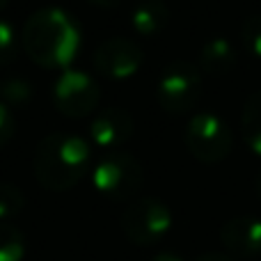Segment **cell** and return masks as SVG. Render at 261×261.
I'll use <instances>...</instances> for the list:
<instances>
[{
    "mask_svg": "<svg viewBox=\"0 0 261 261\" xmlns=\"http://www.w3.org/2000/svg\"><path fill=\"white\" fill-rule=\"evenodd\" d=\"M23 190L16 184H9V181H0V222H7L9 218L18 216L23 211Z\"/></svg>",
    "mask_w": 261,
    "mask_h": 261,
    "instance_id": "15",
    "label": "cell"
},
{
    "mask_svg": "<svg viewBox=\"0 0 261 261\" xmlns=\"http://www.w3.org/2000/svg\"><path fill=\"white\" fill-rule=\"evenodd\" d=\"M170 9L163 0H140L130 12V28L142 37H156L165 30Z\"/></svg>",
    "mask_w": 261,
    "mask_h": 261,
    "instance_id": "12",
    "label": "cell"
},
{
    "mask_svg": "<svg viewBox=\"0 0 261 261\" xmlns=\"http://www.w3.org/2000/svg\"><path fill=\"white\" fill-rule=\"evenodd\" d=\"M0 96H3L5 106L18 108V106H25L32 99V85L25 78H7V81L0 83Z\"/></svg>",
    "mask_w": 261,
    "mask_h": 261,
    "instance_id": "16",
    "label": "cell"
},
{
    "mask_svg": "<svg viewBox=\"0 0 261 261\" xmlns=\"http://www.w3.org/2000/svg\"><path fill=\"white\" fill-rule=\"evenodd\" d=\"M195 261H239V259H234L231 254H222V252H206V254H199Z\"/></svg>",
    "mask_w": 261,
    "mask_h": 261,
    "instance_id": "20",
    "label": "cell"
},
{
    "mask_svg": "<svg viewBox=\"0 0 261 261\" xmlns=\"http://www.w3.org/2000/svg\"><path fill=\"white\" fill-rule=\"evenodd\" d=\"M18 53V37L9 21L0 18V67H7L16 60Z\"/></svg>",
    "mask_w": 261,
    "mask_h": 261,
    "instance_id": "17",
    "label": "cell"
},
{
    "mask_svg": "<svg viewBox=\"0 0 261 261\" xmlns=\"http://www.w3.org/2000/svg\"><path fill=\"white\" fill-rule=\"evenodd\" d=\"M257 193H259V197H261V172H259V176H257Z\"/></svg>",
    "mask_w": 261,
    "mask_h": 261,
    "instance_id": "23",
    "label": "cell"
},
{
    "mask_svg": "<svg viewBox=\"0 0 261 261\" xmlns=\"http://www.w3.org/2000/svg\"><path fill=\"white\" fill-rule=\"evenodd\" d=\"M174 225L170 206L156 197H140L130 202L122 216L124 236L135 245H153L170 234Z\"/></svg>",
    "mask_w": 261,
    "mask_h": 261,
    "instance_id": "6",
    "label": "cell"
},
{
    "mask_svg": "<svg viewBox=\"0 0 261 261\" xmlns=\"http://www.w3.org/2000/svg\"><path fill=\"white\" fill-rule=\"evenodd\" d=\"M21 44L28 58L41 69H71L83 44L78 21L60 7L37 9L25 21Z\"/></svg>",
    "mask_w": 261,
    "mask_h": 261,
    "instance_id": "1",
    "label": "cell"
},
{
    "mask_svg": "<svg viewBox=\"0 0 261 261\" xmlns=\"http://www.w3.org/2000/svg\"><path fill=\"white\" fill-rule=\"evenodd\" d=\"M25 257V236L18 227L0 222V261H23Z\"/></svg>",
    "mask_w": 261,
    "mask_h": 261,
    "instance_id": "14",
    "label": "cell"
},
{
    "mask_svg": "<svg viewBox=\"0 0 261 261\" xmlns=\"http://www.w3.org/2000/svg\"><path fill=\"white\" fill-rule=\"evenodd\" d=\"M184 142L193 158H197L199 163H206V165H216L231 153L234 135H231L229 124L220 115L197 113L186 124Z\"/></svg>",
    "mask_w": 261,
    "mask_h": 261,
    "instance_id": "4",
    "label": "cell"
},
{
    "mask_svg": "<svg viewBox=\"0 0 261 261\" xmlns=\"http://www.w3.org/2000/svg\"><path fill=\"white\" fill-rule=\"evenodd\" d=\"M236 64H239V50L225 37H213L199 50V69L208 76H227L236 69Z\"/></svg>",
    "mask_w": 261,
    "mask_h": 261,
    "instance_id": "11",
    "label": "cell"
},
{
    "mask_svg": "<svg viewBox=\"0 0 261 261\" xmlns=\"http://www.w3.org/2000/svg\"><path fill=\"white\" fill-rule=\"evenodd\" d=\"M101 87L81 69H64L53 85V103L64 117L83 119L99 108Z\"/></svg>",
    "mask_w": 261,
    "mask_h": 261,
    "instance_id": "7",
    "label": "cell"
},
{
    "mask_svg": "<svg viewBox=\"0 0 261 261\" xmlns=\"http://www.w3.org/2000/svg\"><path fill=\"white\" fill-rule=\"evenodd\" d=\"M94 67L113 81H126L135 76L144 64V53L133 39L110 37L94 50Z\"/></svg>",
    "mask_w": 261,
    "mask_h": 261,
    "instance_id": "8",
    "label": "cell"
},
{
    "mask_svg": "<svg viewBox=\"0 0 261 261\" xmlns=\"http://www.w3.org/2000/svg\"><path fill=\"white\" fill-rule=\"evenodd\" d=\"M220 241L231 257L259 259L261 257V218L236 216L220 227Z\"/></svg>",
    "mask_w": 261,
    "mask_h": 261,
    "instance_id": "9",
    "label": "cell"
},
{
    "mask_svg": "<svg viewBox=\"0 0 261 261\" xmlns=\"http://www.w3.org/2000/svg\"><path fill=\"white\" fill-rule=\"evenodd\" d=\"M241 39L250 55L261 60V14H252L243 21L241 28Z\"/></svg>",
    "mask_w": 261,
    "mask_h": 261,
    "instance_id": "18",
    "label": "cell"
},
{
    "mask_svg": "<svg viewBox=\"0 0 261 261\" xmlns=\"http://www.w3.org/2000/svg\"><path fill=\"white\" fill-rule=\"evenodd\" d=\"M151 261H184V257H179L176 252H158L151 257Z\"/></svg>",
    "mask_w": 261,
    "mask_h": 261,
    "instance_id": "21",
    "label": "cell"
},
{
    "mask_svg": "<svg viewBox=\"0 0 261 261\" xmlns=\"http://www.w3.org/2000/svg\"><path fill=\"white\" fill-rule=\"evenodd\" d=\"M204 94V78L197 67L190 62H172L161 73L156 85V101L165 113L184 115L199 103Z\"/></svg>",
    "mask_w": 261,
    "mask_h": 261,
    "instance_id": "5",
    "label": "cell"
},
{
    "mask_svg": "<svg viewBox=\"0 0 261 261\" xmlns=\"http://www.w3.org/2000/svg\"><path fill=\"white\" fill-rule=\"evenodd\" d=\"M144 170L138 158L126 151H110L92 167V186L99 195L113 202H128L140 193Z\"/></svg>",
    "mask_w": 261,
    "mask_h": 261,
    "instance_id": "3",
    "label": "cell"
},
{
    "mask_svg": "<svg viewBox=\"0 0 261 261\" xmlns=\"http://www.w3.org/2000/svg\"><path fill=\"white\" fill-rule=\"evenodd\" d=\"M133 117L124 108H106L92 119L90 124V140L103 149H113L128 142L133 135Z\"/></svg>",
    "mask_w": 261,
    "mask_h": 261,
    "instance_id": "10",
    "label": "cell"
},
{
    "mask_svg": "<svg viewBox=\"0 0 261 261\" xmlns=\"http://www.w3.org/2000/svg\"><path fill=\"white\" fill-rule=\"evenodd\" d=\"M241 130L243 140L254 156L261 158V90L248 96L241 113Z\"/></svg>",
    "mask_w": 261,
    "mask_h": 261,
    "instance_id": "13",
    "label": "cell"
},
{
    "mask_svg": "<svg viewBox=\"0 0 261 261\" xmlns=\"http://www.w3.org/2000/svg\"><path fill=\"white\" fill-rule=\"evenodd\" d=\"M92 165V149L81 135L50 133L35 149L32 170L46 190L64 193L78 186Z\"/></svg>",
    "mask_w": 261,
    "mask_h": 261,
    "instance_id": "2",
    "label": "cell"
},
{
    "mask_svg": "<svg viewBox=\"0 0 261 261\" xmlns=\"http://www.w3.org/2000/svg\"><path fill=\"white\" fill-rule=\"evenodd\" d=\"M14 133H16V117H14V110L0 101V147L12 142Z\"/></svg>",
    "mask_w": 261,
    "mask_h": 261,
    "instance_id": "19",
    "label": "cell"
},
{
    "mask_svg": "<svg viewBox=\"0 0 261 261\" xmlns=\"http://www.w3.org/2000/svg\"><path fill=\"white\" fill-rule=\"evenodd\" d=\"M7 3H9V0H0V12H3V9L7 7Z\"/></svg>",
    "mask_w": 261,
    "mask_h": 261,
    "instance_id": "24",
    "label": "cell"
},
{
    "mask_svg": "<svg viewBox=\"0 0 261 261\" xmlns=\"http://www.w3.org/2000/svg\"><path fill=\"white\" fill-rule=\"evenodd\" d=\"M90 3H94L96 7H103V9H113V7H117L122 0H90Z\"/></svg>",
    "mask_w": 261,
    "mask_h": 261,
    "instance_id": "22",
    "label": "cell"
}]
</instances>
